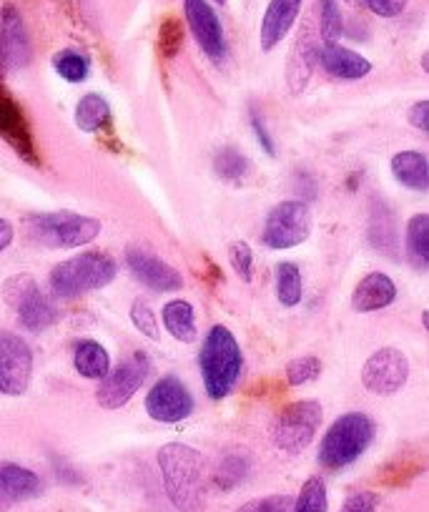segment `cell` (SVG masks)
I'll list each match as a JSON object with an SVG mask.
<instances>
[{"label": "cell", "mask_w": 429, "mask_h": 512, "mask_svg": "<svg viewBox=\"0 0 429 512\" xmlns=\"http://www.w3.org/2000/svg\"><path fill=\"white\" fill-rule=\"evenodd\" d=\"M164 490L179 512H204L209 497V467L204 455L184 442H169L159 450Z\"/></svg>", "instance_id": "1"}, {"label": "cell", "mask_w": 429, "mask_h": 512, "mask_svg": "<svg viewBox=\"0 0 429 512\" xmlns=\"http://www.w3.org/2000/svg\"><path fill=\"white\" fill-rule=\"evenodd\" d=\"M199 367L204 377V390L211 400H224L234 390L241 377V367H244V354L229 327L216 324L209 329L201 344Z\"/></svg>", "instance_id": "2"}, {"label": "cell", "mask_w": 429, "mask_h": 512, "mask_svg": "<svg viewBox=\"0 0 429 512\" xmlns=\"http://www.w3.org/2000/svg\"><path fill=\"white\" fill-rule=\"evenodd\" d=\"M118 267L101 251H83L51 269V289L61 299H76L98 292L116 279Z\"/></svg>", "instance_id": "3"}, {"label": "cell", "mask_w": 429, "mask_h": 512, "mask_svg": "<svg viewBox=\"0 0 429 512\" xmlns=\"http://www.w3.org/2000/svg\"><path fill=\"white\" fill-rule=\"evenodd\" d=\"M374 440V422L364 412H347L337 417L319 445V462L327 470H344L369 450Z\"/></svg>", "instance_id": "4"}, {"label": "cell", "mask_w": 429, "mask_h": 512, "mask_svg": "<svg viewBox=\"0 0 429 512\" xmlns=\"http://www.w3.org/2000/svg\"><path fill=\"white\" fill-rule=\"evenodd\" d=\"M28 231L36 241L51 246V249H78L101 234V221L93 216L71 214V211H58V214H38L28 219Z\"/></svg>", "instance_id": "5"}, {"label": "cell", "mask_w": 429, "mask_h": 512, "mask_svg": "<svg viewBox=\"0 0 429 512\" xmlns=\"http://www.w3.org/2000/svg\"><path fill=\"white\" fill-rule=\"evenodd\" d=\"M309 236H312V209L302 199L276 204L269 211V216H266L264 231H261L264 246H269L274 251L302 246Z\"/></svg>", "instance_id": "6"}, {"label": "cell", "mask_w": 429, "mask_h": 512, "mask_svg": "<svg viewBox=\"0 0 429 512\" xmlns=\"http://www.w3.org/2000/svg\"><path fill=\"white\" fill-rule=\"evenodd\" d=\"M324 407L314 400L292 402L279 412L274 425V442L286 455H299L307 450L322 427Z\"/></svg>", "instance_id": "7"}, {"label": "cell", "mask_w": 429, "mask_h": 512, "mask_svg": "<svg viewBox=\"0 0 429 512\" xmlns=\"http://www.w3.org/2000/svg\"><path fill=\"white\" fill-rule=\"evenodd\" d=\"M151 372V359L146 352H133L126 362L118 364L116 369L106 374L98 384L96 402L103 410H121L133 400L138 390L143 387L146 377Z\"/></svg>", "instance_id": "8"}, {"label": "cell", "mask_w": 429, "mask_h": 512, "mask_svg": "<svg viewBox=\"0 0 429 512\" xmlns=\"http://www.w3.org/2000/svg\"><path fill=\"white\" fill-rule=\"evenodd\" d=\"M3 292H6L8 302L16 307L23 329H28L33 334H41L56 324V307H53L51 299L38 289V284L28 274H18V277L8 279Z\"/></svg>", "instance_id": "9"}, {"label": "cell", "mask_w": 429, "mask_h": 512, "mask_svg": "<svg viewBox=\"0 0 429 512\" xmlns=\"http://www.w3.org/2000/svg\"><path fill=\"white\" fill-rule=\"evenodd\" d=\"M3 73H6V66L0 61V139L6 141L23 161L36 166L38 149L36 139H33V128L31 123H28L26 111H23L21 103H18L16 96L6 88Z\"/></svg>", "instance_id": "10"}, {"label": "cell", "mask_w": 429, "mask_h": 512, "mask_svg": "<svg viewBox=\"0 0 429 512\" xmlns=\"http://www.w3.org/2000/svg\"><path fill=\"white\" fill-rule=\"evenodd\" d=\"M33 349L23 337L0 332V395L21 397L31 387Z\"/></svg>", "instance_id": "11"}, {"label": "cell", "mask_w": 429, "mask_h": 512, "mask_svg": "<svg viewBox=\"0 0 429 512\" xmlns=\"http://www.w3.org/2000/svg\"><path fill=\"white\" fill-rule=\"evenodd\" d=\"M146 415L164 425H176V422L189 420L194 412V397L186 390V384L174 374H166L154 384L146 395Z\"/></svg>", "instance_id": "12"}, {"label": "cell", "mask_w": 429, "mask_h": 512, "mask_svg": "<svg viewBox=\"0 0 429 512\" xmlns=\"http://www.w3.org/2000/svg\"><path fill=\"white\" fill-rule=\"evenodd\" d=\"M409 379V362L404 352L394 347H384L374 352L372 357L364 362L362 369V384L367 392L379 397L397 395Z\"/></svg>", "instance_id": "13"}, {"label": "cell", "mask_w": 429, "mask_h": 512, "mask_svg": "<svg viewBox=\"0 0 429 512\" xmlns=\"http://www.w3.org/2000/svg\"><path fill=\"white\" fill-rule=\"evenodd\" d=\"M184 16L201 51L214 63L226 58V36L219 16L209 0H184Z\"/></svg>", "instance_id": "14"}, {"label": "cell", "mask_w": 429, "mask_h": 512, "mask_svg": "<svg viewBox=\"0 0 429 512\" xmlns=\"http://www.w3.org/2000/svg\"><path fill=\"white\" fill-rule=\"evenodd\" d=\"M126 264L133 277L149 289H154V292L171 294L184 289V277L171 264H166L161 256L151 254V251L141 249V246H128Z\"/></svg>", "instance_id": "15"}, {"label": "cell", "mask_w": 429, "mask_h": 512, "mask_svg": "<svg viewBox=\"0 0 429 512\" xmlns=\"http://www.w3.org/2000/svg\"><path fill=\"white\" fill-rule=\"evenodd\" d=\"M0 61L8 68H23L31 61V38L21 13L13 6L0 8Z\"/></svg>", "instance_id": "16"}, {"label": "cell", "mask_w": 429, "mask_h": 512, "mask_svg": "<svg viewBox=\"0 0 429 512\" xmlns=\"http://www.w3.org/2000/svg\"><path fill=\"white\" fill-rule=\"evenodd\" d=\"M304 0H269L264 18H261V51H274L284 41L292 28L297 26V18L302 13Z\"/></svg>", "instance_id": "17"}, {"label": "cell", "mask_w": 429, "mask_h": 512, "mask_svg": "<svg viewBox=\"0 0 429 512\" xmlns=\"http://www.w3.org/2000/svg\"><path fill=\"white\" fill-rule=\"evenodd\" d=\"M317 61L324 71L339 81H359V78L372 73V61L364 58L362 53L352 51L339 43H324L317 51Z\"/></svg>", "instance_id": "18"}, {"label": "cell", "mask_w": 429, "mask_h": 512, "mask_svg": "<svg viewBox=\"0 0 429 512\" xmlns=\"http://www.w3.org/2000/svg\"><path fill=\"white\" fill-rule=\"evenodd\" d=\"M41 492V477L21 465L0 467V512H11L18 502H26Z\"/></svg>", "instance_id": "19"}, {"label": "cell", "mask_w": 429, "mask_h": 512, "mask_svg": "<svg viewBox=\"0 0 429 512\" xmlns=\"http://www.w3.org/2000/svg\"><path fill=\"white\" fill-rule=\"evenodd\" d=\"M397 299V284L382 272H372L357 284L352 294V309L359 314H372L387 309Z\"/></svg>", "instance_id": "20"}, {"label": "cell", "mask_w": 429, "mask_h": 512, "mask_svg": "<svg viewBox=\"0 0 429 512\" xmlns=\"http://www.w3.org/2000/svg\"><path fill=\"white\" fill-rule=\"evenodd\" d=\"M392 174L404 189L424 191L429 189V161L422 151H399L392 156Z\"/></svg>", "instance_id": "21"}, {"label": "cell", "mask_w": 429, "mask_h": 512, "mask_svg": "<svg viewBox=\"0 0 429 512\" xmlns=\"http://www.w3.org/2000/svg\"><path fill=\"white\" fill-rule=\"evenodd\" d=\"M73 367H76V372L83 379H96V382H101L111 372V354L96 339H81L76 344V349H73Z\"/></svg>", "instance_id": "22"}, {"label": "cell", "mask_w": 429, "mask_h": 512, "mask_svg": "<svg viewBox=\"0 0 429 512\" xmlns=\"http://www.w3.org/2000/svg\"><path fill=\"white\" fill-rule=\"evenodd\" d=\"M161 319H164L166 332L174 339L184 344H194L199 337V329H196V314L194 307L184 299H174V302H166V307L161 309Z\"/></svg>", "instance_id": "23"}, {"label": "cell", "mask_w": 429, "mask_h": 512, "mask_svg": "<svg viewBox=\"0 0 429 512\" xmlns=\"http://www.w3.org/2000/svg\"><path fill=\"white\" fill-rule=\"evenodd\" d=\"M76 126L83 134H103L111 126V106L101 93H86L76 106Z\"/></svg>", "instance_id": "24"}, {"label": "cell", "mask_w": 429, "mask_h": 512, "mask_svg": "<svg viewBox=\"0 0 429 512\" xmlns=\"http://www.w3.org/2000/svg\"><path fill=\"white\" fill-rule=\"evenodd\" d=\"M407 256L417 272L429 269V214H414L407 221Z\"/></svg>", "instance_id": "25"}, {"label": "cell", "mask_w": 429, "mask_h": 512, "mask_svg": "<svg viewBox=\"0 0 429 512\" xmlns=\"http://www.w3.org/2000/svg\"><path fill=\"white\" fill-rule=\"evenodd\" d=\"M369 241H372L374 249L387 256H394V251H397V231H394L392 214L384 204H377L372 221H369Z\"/></svg>", "instance_id": "26"}, {"label": "cell", "mask_w": 429, "mask_h": 512, "mask_svg": "<svg viewBox=\"0 0 429 512\" xmlns=\"http://www.w3.org/2000/svg\"><path fill=\"white\" fill-rule=\"evenodd\" d=\"M276 297L286 309L297 307L302 302V272L297 264L281 262L276 264Z\"/></svg>", "instance_id": "27"}, {"label": "cell", "mask_w": 429, "mask_h": 512, "mask_svg": "<svg viewBox=\"0 0 429 512\" xmlns=\"http://www.w3.org/2000/svg\"><path fill=\"white\" fill-rule=\"evenodd\" d=\"M249 169V159H246L239 149H234V146H224V149L216 151L214 171L219 179L229 181V184H239V181L246 179Z\"/></svg>", "instance_id": "28"}, {"label": "cell", "mask_w": 429, "mask_h": 512, "mask_svg": "<svg viewBox=\"0 0 429 512\" xmlns=\"http://www.w3.org/2000/svg\"><path fill=\"white\" fill-rule=\"evenodd\" d=\"M53 68H56L63 81L83 83L91 73V61H88L86 53L76 51V48H66V51L53 56Z\"/></svg>", "instance_id": "29"}, {"label": "cell", "mask_w": 429, "mask_h": 512, "mask_svg": "<svg viewBox=\"0 0 429 512\" xmlns=\"http://www.w3.org/2000/svg\"><path fill=\"white\" fill-rule=\"evenodd\" d=\"M329 500H327V485H324L322 477H309L307 482L299 490V497L294 500L292 512H327Z\"/></svg>", "instance_id": "30"}, {"label": "cell", "mask_w": 429, "mask_h": 512, "mask_svg": "<svg viewBox=\"0 0 429 512\" xmlns=\"http://www.w3.org/2000/svg\"><path fill=\"white\" fill-rule=\"evenodd\" d=\"M249 470V455H246V452H231V455H226L224 460H221L219 470H216V485H219L221 490H234V487L249 475Z\"/></svg>", "instance_id": "31"}, {"label": "cell", "mask_w": 429, "mask_h": 512, "mask_svg": "<svg viewBox=\"0 0 429 512\" xmlns=\"http://www.w3.org/2000/svg\"><path fill=\"white\" fill-rule=\"evenodd\" d=\"M319 33H322L324 43H339V38L344 36V18L337 0L319 3Z\"/></svg>", "instance_id": "32"}, {"label": "cell", "mask_w": 429, "mask_h": 512, "mask_svg": "<svg viewBox=\"0 0 429 512\" xmlns=\"http://www.w3.org/2000/svg\"><path fill=\"white\" fill-rule=\"evenodd\" d=\"M319 372H322V362H319V357H314V354L297 357L286 364V382L292 384V387H302V384L317 379Z\"/></svg>", "instance_id": "33"}, {"label": "cell", "mask_w": 429, "mask_h": 512, "mask_svg": "<svg viewBox=\"0 0 429 512\" xmlns=\"http://www.w3.org/2000/svg\"><path fill=\"white\" fill-rule=\"evenodd\" d=\"M184 23L179 18H166L159 28V51L164 58H174L184 48Z\"/></svg>", "instance_id": "34"}, {"label": "cell", "mask_w": 429, "mask_h": 512, "mask_svg": "<svg viewBox=\"0 0 429 512\" xmlns=\"http://www.w3.org/2000/svg\"><path fill=\"white\" fill-rule=\"evenodd\" d=\"M229 259L234 272L239 274L244 282H251V277H254V251H251V246L246 244V241H236L229 249Z\"/></svg>", "instance_id": "35"}, {"label": "cell", "mask_w": 429, "mask_h": 512, "mask_svg": "<svg viewBox=\"0 0 429 512\" xmlns=\"http://www.w3.org/2000/svg\"><path fill=\"white\" fill-rule=\"evenodd\" d=\"M131 322H133V327H136L138 332L143 334V337H149V339H159L161 337L159 322H156V314L151 312V307L146 302H133Z\"/></svg>", "instance_id": "36"}, {"label": "cell", "mask_w": 429, "mask_h": 512, "mask_svg": "<svg viewBox=\"0 0 429 512\" xmlns=\"http://www.w3.org/2000/svg\"><path fill=\"white\" fill-rule=\"evenodd\" d=\"M294 497L289 495H266L236 507L234 512H292Z\"/></svg>", "instance_id": "37"}, {"label": "cell", "mask_w": 429, "mask_h": 512, "mask_svg": "<svg viewBox=\"0 0 429 512\" xmlns=\"http://www.w3.org/2000/svg\"><path fill=\"white\" fill-rule=\"evenodd\" d=\"M379 507V495L372 490L354 492V495L347 497V502L342 505L339 512H377Z\"/></svg>", "instance_id": "38"}, {"label": "cell", "mask_w": 429, "mask_h": 512, "mask_svg": "<svg viewBox=\"0 0 429 512\" xmlns=\"http://www.w3.org/2000/svg\"><path fill=\"white\" fill-rule=\"evenodd\" d=\"M364 6L379 18H399L407 11L409 0H362Z\"/></svg>", "instance_id": "39"}, {"label": "cell", "mask_w": 429, "mask_h": 512, "mask_svg": "<svg viewBox=\"0 0 429 512\" xmlns=\"http://www.w3.org/2000/svg\"><path fill=\"white\" fill-rule=\"evenodd\" d=\"M409 123H412L417 131L427 134L429 131V101L427 98H422V101H417L412 108H409Z\"/></svg>", "instance_id": "40"}, {"label": "cell", "mask_w": 429, "mask_h": 512, "mask_svg": "<svg viewBox=\"0 0 429 512\" xmlns=\"http://www.w3.org/2000/svg\"><path fill=\"white\" fill-rule=\"evenodd\" d=\"M251 128H254L256 139H259L261 149L266 151V156H274L276 154V146H274V141H271L269 128L264 126V118H261L259 113H254V116H251Z\"/></svg>", "instance_id": "41"}, {"label": "cell", "mask_w": 429, "mask_h": 512, "mask_svg": "<svg viewBox=\"0 0 429 512\" xmlns=\"http://www.w3.org/2000/svg\"><path fill=\"white\" fill-rule=\"evenodd\" d=\"M13 236H16V231H13L11 221L0 219V254L13 244Z\"/></svg>", "instance_id": "42"}, {"label": "cell", "mask_w": 429, "mask_h": 512, "mask_svg": "<svg viewBox=\"0 0 429 512\" xmlns=\"http://www.w3.org/2000/svg\"><path fill=\"white\" fill-rule=\"evenodd\" d=\"M344 3H349V6H359L362 0H344Z\"/></svg>", "instance_id": "43"}, {"label": "cell", "mask_w": 429, "mask_h": 512, "mask_svg": "<svg viewBox=\"0 0 429 512\" xmlns=\"http://www.w3.org/2000/svg\"><path fill=\"white\" fill-rule=\"evenodd\" d=\"M216 6H226V0H214Z\"/></svg>", "instance_id": "44"}]
</instances>
